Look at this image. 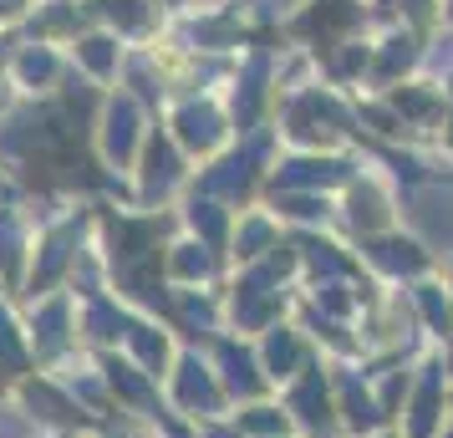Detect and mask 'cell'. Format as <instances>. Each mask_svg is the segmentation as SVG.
<instances>
[{"label":"cell","instance_id":"ac0fdd59","mask_svg":"<svg viewBox=\"0 0 453 438\" xmlns=\"http://www.w3.org/2000/svg\"><path fill=\"white\" fill-rule=\"evenodd\" d=\"M225 367H229V388H240V393H255V388H260V377H255V367H250L245 352L225 347Z\"/></svg>","mask_w":453,"mask_h":438},{"label":"cell","instance_id":"3957f363","mask_svg":"<svg viewBox=\"0 0 453 438\" xmlns=\"http://www.w3.org/2000/svg\"><path fill=\"white\" fill-rule=\"evenodd\" d=\"M173 127H179V138H184L188 148H199V153H209V148L225 138V123H219V112H214L209 103H188V107H179Z\"/></svg>","mask_w":453,"mask_h":438},{"label":"cell","instance_id":"7c38bea8","mask_svg":"<svg viewBox=\"0 0 453 438\" xmlns=\"http://www.w3.org/2000/svg\"><path fill=\"white\" fill-rule=\"evenodd\" d=\"M438 382H443V373L433 367V373L423 377V388H418V408H412V438H428L433 413H438Z\"/></svg>","mask_w":453,"mask_h":438},{"label":"cell","instance_id":"d4e9b609","mask_svg":"<svg viewBox=\"0 0 453 438\" xmlns=\"http://www.w3.org/2000/svg\"><path fill=\"white\" fill-rule=\"evenodd\" d=\"M112 388H123L127 397H148V388H143L133 373H127V367H112Z\"/></svg>","mask_w":453,"mask_h":438},{"label":"cell","instance_id":"8fae6325","mask_svg":"<svg viewBox=\"0 0 453 438\" xmlns=\"http://www.w3.org/2000/svg\"><path fill=\"white\" fill-rule=\"evenodd\" d=\"M250 173H255V168H250V158H229V164H219L204 179V188H209V194H245Z\"/></svg>","mask_w":453,"mask_h":438},{"label":"cell","instance_id":"30bf717a","mask_svg":"<svg viewBox=\"0 0 453 438\" xmlns=\"http://www.w3.org/2000/svg\"><path fill=\"white\" fill-rule=\"evenodd\" d=\"M16 77H21L26 87H46L51 77H57V62H51V51H46V46H26L21 57H16Z\"/></svg>","mask_w":453,"mask_h":438},{"label":"cell","instance_id":"ba28073f","mask_svg":"<svg viewBox=\"0 0 453 438\" xmlns=\"http://www.w3.org/2000/svg\"><path fill=\"white\" fill-rule=\"evenodd\" d=\"M336 179H347V164H336V158H326V164H286V173H280V184H286V188L336 184Z\"/></svg>","mask_w":453,"mask_h":438},{"label":"cell","instance_id":"d6986e66","mask_svg":"<svg viewBox=\"0 0 453 438\" xmlns=\"http://www.w3.org/2000/svg\"><path fill=\"white\" fill-rule=\"evenodd\" d=\"M173 271H179V275H209V271H214V255H209L204 245H179Z\"/></svg>","mask_w":453,"mask_h":438},{"label":"cell","instance_id":"cb8c5ba5","mask_svg":"<svg viewBox=\"0 0 453 438\" xmlns=\"http://www.w3.org/2000/svg\"><path fill=\"white\" fill-rule=\"evenodd\" d=\"M286 214H296V219H316V214H326V204H321V199H286Z\"/></svg>","mask_w":453,"mask_h":438},{"label":"cell","instance_id":"f1b7e54d","mask_svg":"<svg viewBox=\"0 0 453 438\" xmlns=\"http://www.w3.org/2000/svg\"><path fill=\"white\" fill-rule=\"evenodd\" d=\"M11 11H21V0H0V16H11Z\"/></svg>","mask_w":453,"mask_h":438},{"label":"cell","instance_id":"5b68a950","mask_svg":"<svg viewBox=\"0 0 453 438\" xmlns=\"http://www.w3.org/2000/svg\"><path fill=\"white\" fill-rule=\"evenodd\" d=\"M92 11L107 16L118 31H148V21H153V5L148 0H97Z\"/></svg>","mask_w":453,"mask_h":438},{"label":"cell","instance_id":"4316f807","mask_svg":"<svg viewBox=\"0 0 453 438\" xmlns=\"http://www.w3.org/2000/svg\"><path fill=\"white\" fill-rule=\"evenodd\" d=\"M423 306H428L433 327H443V321H449V306H443V301H438V291H433V286H423Z\"/></svg>","mask_w":453,"mask_h":438},{"label":"cell","instance_id":"277c9868","mask_svg":"<svg viewBox=\"0 0 453 438\" xmlns=\"http://www.w3.org/2000/svg\"><path fill=\"white\" fill-rule=\"evenodd\" d=\"M173 184H179V153H173L164 138H153V143H148V168H143V194L158 199V194H168Z\"/></svg>","mask_w":453,"mask_h":438},{"label":"cell","instance_id":"2e32d148","mask_svg":"<svg viewBox=\"0 0 453 438\" xmlns=\"http://www.w3.org/2000/svg\"><path fill=\"white\" fill-rule=\"evenodd\" d=\"M184 403H188V408H194V403L214 408V382L204 377V367H199V362H184Z\"/></svg>","mask_w":453,"mask_h":438},{"label":"cell","instance_id":"603a6c76","mask_svg":"<svg viewBox=\"0 0 453 438\" xmlns=\"http://www.w3.org/2000/svg\"><path fill=\"white\" fill-rule=\"evenodd\" d=\"M265 240H270L265 225H245V234H240V245H245V250H240V255H260V250H265Z\"/></svg>","mask_w":453,"mask_h":438},{"label":"cell","instance_id":"f546056e","mask_svg":"<svg viewBox=\"0 0 453 438\" xmlns=\"http://www.w3.org/2000/svg\"><path fill=\"white\" fill-rule=\"evenodd\" d=\"M449 16H453V0H449Z\"/></svg>","mask_w":453,"mask_h":438},{"label":"cell","instance_id":"8992f818","mask_svg":"<svg viewBox=\"0 0 453 438\" xmlns=\"http://www.w3.org/2000/svg\"><path fill=\"white\" fill-rule=\"evenodd\" d=\"M372 260L388 271H423V250L412 240H372Z\"/></svg>","mask_w":453,"mask_h":438},{"label":"cell","instance_id":"484cf974","mask_svg":"<svg viewBox=\"0 0 453 438\" xmlns=\"http://www.w3.org/2000/svg\"><path fill=\"white\" fill-rule=\"evenodd\" d=\"M245 428H255V434H270V428H280V418L270 413V408H255V413L245 418Z\"/></svg>","mask_w":453,"mask_h":438},{"label":"cell","instance_id":"ffe728a7","mask_svg":"<svg viewBox=\"0 0 453 438\" xmlns=\"http://www.w3.org/2000/svg\"><path fill=\"white\" fill-rule=\"evenodd\" d=\"M392 103H397L403 118H433V112H438V97H433V92H397Z\"/></svg>","mask_w":453,"mask_h":438},{"label":"cell","instance_id":"6da1fadb","mask_svg":"<svg viewBox=\"0 0 453 438\" xmlns=\"http://www.w3.org/2000/svg\"><path fill=\"white\" fill-rule=\"evenodd\" d=\"M342 127H347V112L321 92H306L290 103V138H301V143H331Z\"/></svg>","mask_w":453,"mask_h":438},{"label":"cell","instance_id":"44dd1931","mask_svg":"<svg viewBox=\"0 0 453 438\" xmlns=\"http://www.w3.org/2000/svg\"><path fill=\"white\" fill-rule=\"evenodd\" d=\"M306 250H311V260H316V271H326V275H351V260H342V255L331 250V245H316V240H306Z\"/></svg>","mask_w":453,"mask_h":438},{"label":"cell","instance_id":"52a82bcc","mask_svg":"<svg viewBox=\"0 0 453 438\" xmlns=\"http://www.w3.org/2000/svg\"><path fill=\"white\" fill-rule=\"evenodd\" d=\"M296 413L306 418L311 428H326V382H321V373H311L301 388H296Z\"/></svg>","mask_w":453,"mask_h":438},{"label":"cell","instance_id":"e0dca14e","mask_svg":"<svg viewBox=\"0 0 453 438\" xmlns=\"http://www.w3.org/2000/svg\"><path fill=\"white\" fill-rule=\"evenodd\" d=\"M351 225H357V230L382 225V199H377L372 188H357V194H351Z\"/></svg>","mask_w":453,"mask_h":438},{"label":"cell","instance_id":"9c48e42d","mask_svg":"<svg viewBox=\"0 0 453 438\" xmlns=\"http://www.w3.org/2000/svg\"><path fill=\"white\" fill-rule=\"evenodd\" d=\"M77 57H82L87 72H97V77H112V72H118V42H112V36H82V42H77Z\"/></svg>","mask_w":453,"mask_h":438},{"label":"cell","instance_id":"7402d4cb","mask_svg":"<svg viewBox=\"0 0 453 438\" xmlns=\"http://www.w3.org/2000/svg\"><path fill=\"white\" fill-rule=\"evenodd\" d=\"M188 219H194V230H204L209 240H219V234H225V214H219L214 204H194V214H188Z\"/></svg>","mask_w":453,"mask_h":438},{"label":"cell","instance_id":"83f0119b","mask_svg":"<svg viewBox=\"0 0 453 438\" xmlns=\"http://www.w3.org/2000/svg\"><path fill=\"white\" fill-rule=\"evenodd\" d=\"M428 5H433V0H408V11H412V16H428Z\"/></svg>","mask_w":453,"mask_h":438},{"label":"cell","instance_id":"5bb4252c","mask_svg":"<svg viewBox=\"0 0 453 438\" xmlns=\"http://www.w3.org/2000/svg\"><path fill=\"white\" fill-rule=\"evenodd\" d=\"M412 57H418L412 36H392L388 51H382V62H377V77H397L403 66H412Z\"/></svg>","mask_w":453,"mask_h":438},{"label":"cell","instance_id":"4fadbf2b","mask_svg":"<svg viewBox=\"0 0 453 438\" xmlns=\"http://www.w3.org/2000/svg\"><path fill=\"white\" fill-rule=\"evenodd\" d=\"M265 357H270V373H275V377H286L290 367L301 362V347H296V336H290V332H270Z\"/></svg>","mask_w":453,"mask_h":438},{"label":"cell","instance_id":"9a60e30c","mask_svg":"<svg viewBox=\"0 0 453 438\" xmlns=\"http://www.w3.org/2000/svg\"><path fill=\"white\" fill-rule=\"evenodd\" d=\"M342 393H347V418L357 423V428H372V423L382 418L377 408H372V397L357 388V377H347V382H342Z\"/></svg>","mask_w":453,"mask_h":438},{"label":"cell","instance_id":"7a4b0ae2","mask_svg":"<svg viewBox=\"0 0 453 438\" xmlns=\"http://www.w3.org/2000/svg\"><path fill=\"white\" fill-rule=\"evenodd\" d=\"M138 148V103L133 97H112L103 112V153L112 164H127Z\"/></svg>","mask_w":453,"mask_h":438}]
</instances>
